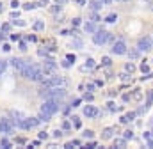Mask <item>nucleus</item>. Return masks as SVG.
<instances>
[{"label":"nucleus","mask_w":153,"mask_h":149,"mask_svg":"<svg viewBox=\"0 0 153 149\" xmlns=\"http://www.w3.org/2000/svg\"><path fill=\"white\" fill-rule=\"evenodd\" d=\"M73 25H80V18H75L73 20Z\"/></svg>","instance_id":"obj_52"},{"label":"nucleus","mask_w":153,"mask_h":149,"mask_svg":"<svg viewBox=\"0 0 153 149\" xmlns=\"http://www.w3.org/2000/svg\"><path fill=\"white\" fill-rule=\"evenodd\" d=\"M84 116H86L87 119H94V117L100 116V110H98L94 105H87V107H84Z\"/></svg>","instance_id":"obj_7"},{"label":"nucleus","mask_w":153,"mask_h":149,"mask_svg":"<svg viewBox=\"0 0 153 149\" xmlns=\"http://www.w3.org/2000/svg\"><path fill=\"white\" fill-rule=\"evenodd\" d=\"M82 44H84V43H82L80 39H73V43H71L73 48H82Z\"/></svg>","instance_id":"obj_30"},{"label":"nucleus","mask_w":153,"mask_h":149,"mask_svg":"<svg viewBox=\"0 0 153 149\" xmlns=\"http://www.w3.org/2000/svg\"><path fill=\"white\" fill-rule=\"evenodd\" d=\"M134 117H135V112H130V114H125L119 121H121L123 124H128V123H132V121H134Z\"/></svg>","instance_id":"obj_14"},{"label":"nucleus","mask_w":153,"mask_h":149,"mask_svg":"<svg viewBox=\"0 0 153 149\" xmlns=\"http://www.w3.org/2000/svg\"><path fill=\"white\" fill-rule=\"evenodd\" d=\"M0 76H2V71H0Z\"/></svg>","instance_id":"obj_60"},{"label":"nucleus","mask_w":153,"mask_h":149,"mask_svg":"<svg viewBox=\"0 0 153 149\" xmlns=\"http://www.w3.org/2000/svg\"><path fill=\"white\" fill-rule=\"evenodd\" d=\"M127 52H128V46H127V43H125L123 39H118V41L112 43L111 53H114V55H125Z\"/></svg>","instance_id":"obj_5"},{"label":"nucleus","mask_w":153,"mask_h":149,"mask_svg":"<svg viewBox=\"0 0 153 149\" xmlns=\"http://www.w3.org/2000/svg\"><path fill=\"white\" fill-rule=\"evenodd\" d=\"M125 146H127V139H125V137H121V139H114V148L123 149Z\"/></svg>","instance_id":"obj_16"},{"label":"nucleus","mask_w":153,"mask_h":149,"mask_svg":"<svg viewBox=\"0 0 153 149\" xmlns=\"http://www.w3.org/2000/svg\"><path fill=\"white\" fill-rule=\"evenodd\" d=\"M111 64H112L111 57H103V59H102V66H103V68H111Z\"/></svg>","instance_id":"obj_22"},{"label":"nucleus","mask_w":153,"mask_h":149,"mask_svg":"<svg viewBox=\"0 0 153 149\" xmlns=\"http://www.w3.org/2000/svg\"><path fill=\"white\" fill-rule=\"evenodd\" d=\"M127 53H128L130 60H137V59H139V55H141V50H139V48L135 46V48H130V50H128Z\"/></svg>","instance_id":"obj_13"},{"label":"nucleus","mask_w":153,"mask_h":149,"mask_svg":"<svg viewBox=\"0 0 153 149\" xmlns=\"http://www.w3.org/2000/svg\"><path fill=\"white\" fill-rule=\"evenodd\" d=\"M89 7H91V11H98V9L103 7V2L102 0H91L89 2Z\"/></svg>","instance_id":"obj_15"},{"label":"nucleus","mask_w":153,"mask_h":149,"mask_svg":"<svg viewBox=\"0 0 153 149\" xmlns=\"http://www.w3.org/2000/svg\"><path fill=\"white\" fill-rule=\"evenodd\" d=\"M55 68H57V64H55L53 59H45V62H43V69H45V73H50V71H53Z\"/></svg>","instance_id":"obj_9"},{"label":"nucleus","mask_w":153,"mask_h":149,"mask_svg":"<svg viewBox=\"0 0 153 149\" xmlns=\"http://www.w3.org/2000/svg\"><path fill=\"white\" fill-rule=\"evenodd\" d=\"M96 146H98V144H96V142H89V144H87V146H86V148H89V149H94V148H96Z\"/></svg>","instance_id":"obj_42"},{"label":"nucleus","mask_w":153,"mask_h":149,"mask_svg":"<svg viewBox=\"0 0 153 149\" xmlns=\"http://www.w3.org/2000/svg\"><path fill=\"white\" fill-rule=\"evenodd\" d=\"M84 98H86V101H93V92H87Z\"/></svg>","instance_id":"obj_41"},{"label":"nucleus","mask_w":153,"mask_h":149,"mask_svg":"<svg viewBox=\"0 0 153 149\" xmlns=\"http://www.w3.org/2000/svg\"><path fill=\"white\" fill-rule=\"evenodd\" d=\"M119 2H128V0H119Z\"/></svg>","instance_id":"obj_58"},{"label":"nucleus","mask_w":153,"mask_h":149,"mask_svg":"<svg viewBox=\"0 0 153 149\" xmlns=\"http://www.w3.org/2000/svg\"><path fill=\"white\" fill-rule=\"evenodd\" d=\"M5 68H7V60H0V71L2 73L5 71Z\"/></svg>","instance_id":"obj_35"},{"label":"nucleus","mask_w":153,"mask_h":149,"mask_svg":"<svg viewBox=\"0 0 153 149\" xmlns=\"http://www.w3.org/2000/svg\"><path fill=\"white\" fill-rule=\"evenodd\" d=\"M123 137H125L127 140H132V139H134V132H132V130H127V132L123 133Z\"/></svg>","instance_id":"obj_29"},{"label":"nucleus","mask_w":153,"mask_h":149,"mask_svg":"<svg viewBox=\"0 0 153 149\" xmlns=\"http://www.w3.org/2000/svg\"><path fill=\"white\" fill-rule=\"evenodd\" d=\"M0 146H2V148H5V149H9V148H11V142H9L7 139H2V140H0Z\"/></svg>","instance_id":"obj_31"},{"label":"nucleus","mask_w":153,"mask_h":149,"mask_svg":"<svg viewBox=\"0 0 153 149\" xmlns=\"http://www.w3.org/2000/svg\"><path fill=\"white\" fill-rule=\"evenodd\" d=\"M143 139H144V140H150V139H152V132H144Z\"/></svg>","instance_id":"obj_39"},{"label":"nucleus","mask_w":153,"mask_h":149,"mask_svg":"<svg viewBox=\"0 0 153 149\" xmlns=\"http://www.w3.org/2000/svg\"><path fill=\"white\" fill-rule=\"evenodd\" d=\"M14 123L11 119H0V132L2 133H12Z\"/></svg>","instance_id":"obj_8"},{"label":"nucleus","mask_w":153,"mask_h":149,"mask_svg":"<svg viewBox=\"0 0 153 149\" xmlns=\"http://www.w3.org/2000/svg\"><path fill=\"white\" fill-rule=\"evenodd\" d=\"M141 71H143V73H150V68H148V64H144V62H143V64H141Z\"/></svg>","instance_id":"obj_33"},{"label":"nucleus","mask_w":153,"mask_h":149,"mask_svg":"<svg viewBox=\"0 0 153 149\" xmlns=\"http://www.w3.org/2000/svg\"><path fill=\"white\" fill-rule=\"evenodd\" d=\"M48 2H50V0H41V2L37 4V5H41V7H45V5H48Z\"/></svg>","instance_id":"obj_45"},{"label":"nucleus","mask_w":153,"mask_h":149,"mask_svg":"<svg viewBox=\"0 0 153 149\" xmlns=\"http://www.w3.org/2000/svg\"><path fill=\"white\" fill-rule=\"evenodd\" d=\"M71 123H73V126H75V128H80V126H82L80 117H77V116H73V117H71Z\"/></svg>","instance_id":"obj_23"},{"label":"nucleus","mask_w":153,"mask_h":149,"mask_svg":"<svg viewBox=\"0 0 153 149\" xmlns=\"http://www.w3.org/2000/svg\"><path fill=\"white\" fill-rule=\"evenodd\" d=\"M62 68H66V69H68V68H71V62H70L68 59H66V60H62Z\"/></svg>","instance_id":"obj_37"},{"label":"nucleus","mask_w":153,"mask_h":149,"mask_svg":"<svg viewBox=\"0 0 153 149\" xmlns=\"http://www.w3.org/2000/svg\"><path fill=\"white\" fill-rule=\"evenodd\" d=\"M119 76H121V80H123V82H128V80H130V75H128V71H125V73H121Z\"/></svg>","instance_id":"obj_32"},{"label":"nucleus","mask_w":153,"mask_h":149,"mask_svg":"<svg viewBox=\"0 0 153 149\" xmlns=\"http://www.w3.org/2000/svg\"><path fill=\"white\" fill-rule=\"evenodd\" d=\"M45 28V23L41 21V20H37L36 23H34V30H43Z\"/></svg>","instance_id":"obj_25"},{"label":"nucleus","mask_w":153,"mask_h":149,"mask_svg":"<svg viewBox=\"0 0 153 149\" xmlns=\"http://www.w3.org/2000/svg\"><path fill=\"white\" fill-rule=\"evenodd\" d=\"M134 98L135 100H141V92H134Z\"/></svg>","instance_id":"obj_54"},{"label":"nucleus","mask_w":153,"mask_h":149,"mask_svg":"<svg viewBox=\"0 0 153 149\" xmlns=\"http://www.w3.org/2000/svg\"><path fill=\"white\" fill-rule=\"evenodd\" d=\"M109 110L114 112V110H116V105H114V103H109Z\"/></svg>","instance_id":"obj_49"},{"label":"nucleus","mask_w":153,"mask_h":149,"mask_svg":"<svg viewBox=\"0 0 153 149\" xmlns=\"http://www.w3.org/2000/svg\"><path fill=\"white\" fill-rule=\"evenodd\" d=\"M55 4H59V5H64V4H66V0H55Z\"/></svg>","instance_id":"obj_55"},{"label":"nucleus","mask_w":153,"mask_h":149,"mask_svg":"<svg viewBox=\"0 0 153 149\" xmlns=\"http://www.w3.org/2000/svg\"><path fill=\"white\" fill-rule=\"evenodd\" d=\"M0 12H2V4H0Z\"/></svg>","instance_id":"obj_57"},{"label":"nucleus","mask_w":153,"mask_h":149,"mask_svg":"<svg viewBox=\"0 0 153 149\" xmlns=\"http://www.w3.org/2000/svg\"><path fill=\"white\" fill-rule=\"evenodd\" d=\"M36 7H37V4H30V2H29V4H23V9H25V11H32V9H36Z\"/></svg>","instance_id":"obj_28"},{"label":"nucleus","mask_w":153,"mask_h":149,"mask_svg":"<svg viewBox=\"0 0 153 149\" xmlns=\"http://www.w3.org/2000/svg\"><path fill=\"white\" fill-rule=\"evenodd\" d=\"M41 84L45 85V87H64V84H66V80L62 78V76H48V78H43L41 80Z\"/></svg>","instance_id":"obj_3"},{"label":"nucleus","mask_w":153,"mask_h":149,"mask_svg":"<svg viewBox=\"0 0 153 149\" xmlns=\"http://www.w3.org/2000/svg\"><path fill=\"white\" fill-rule=\"evenodd\" d=\"M62 128H64V130H70V128H71V124L66 121V123H62Z\"/></svg>","instance_id":"obj_44"},{"label":"nucleus","mask_w":153,"mask_h":149,"mask_svg":"<svg viewBox=\"0 0 153 149\" xmlns=\"http://www.w3.org/2000/svg\"><path fill=\"white\" fill-rule=\"evenodd\" d=\"M137 48H139L141 52H150V50L153 48V39L152 37H148V36L139 37V41H137Z\"/></svg>","instance_id":"obj_6"},{"label":"nucleus","mask_w":153,"mask_h":149,"mask_svg":"<svg viewBox=\"0 0 153 149\" xmlns=\"http://www.w3.org/2000/svg\"><path fill=\"white\" fill-rule=\"evenodd\" d=\"M66 59H68V60H70V62H75V55H71V53H70V55H68V57H66Z\"/></svg>","instance_id":"obj_47"},{"label":"nucleus","mask_w":153,"mask_h":149,"mask_svg":"<svg viewBox=\"0 0 153 149\" xmlns=\"http://www.w3.org/2000/svg\"><path fill=\"white\" fill-rule=\"evenodd\" d=\"M82 137H84V139H93V137H94V132H91V130H84Z\"/></svg>","instance_id":"obj_27"},{"label":"nucleus","mask_w":153,"mask_h":149,"mask_svg":"<svg viewBox=\"0 0 153 149\" xmlns=\"http://www.w3.org/2000/svg\"><path fill=\"white\" fill-rule=\"evenodd\" d=\"M80 101H82V100H75V101L71 103V107H78V105H80Z\"/></svg>","instance_id":"obj_48"},{"label":"nucleus","mask_w":153,"mask_h":149,"mask_svg":"<svg viewBox=\"0 0 153 149\" xmlns=\"http://www.w3.org/2000/svg\"><path fill=\"white\" fill-rule=\"evenodd\" d=\"M53 137H55V139H61V137H62V132H61V130H55V132H53Z\"/></svg>","instance_id":"obj_38"},{"label":"nucleus","mask_w":153,"mask_h":149,"mask_svg":"<svg viewBox=\"0 0 153 149\" xmlns=\"http://www.w3.org/2000/svg\"><path fill=\"white\" fill-rule=\"evenodd\" d=\"M37 53H39V55H41V57H46V50H39V52H37Z\"/></svg>","instance_id":"obj_51"},{"label":"nucleus","mask_w":153,"mask_h":149,"mask_svg":"<svg viewBox=\"0 0 153 149\" xmlns=\"http://www.w3.org/2000/svg\"><path fill=\"white\" fill-rule=\"evenodd\" d=\"M27 39H29V41H32V43H34V41H36V39H37V37H36V36H29V37H27Z\"/></svg>","instance_id":"obj_53"},{"label":"nucleus","mask_w":153,"mask_h":149,"mask_svg":"<svg viewBox=\"0 0 153 149\" xmlns=\"http://www.w3.org/2000/svg\"><path fill=\"white\" fill-rule=\"evenodd\" d=\"M37 137H39V140H46L48 133H46V132H39V135H37Z\"/></svg>","instance_id":"obj_34"},{"label":"nucleus","mask_w":153,"mask_h":149,"mask_svg":"<svg viewBox=\"0 0 153 149\" xmlns=\"http://www.w3.org/2000/svg\"><path fill=\"white\" fill-rule=\"evenodd\" d=\"M18 5H20V4H18V0H12V2H11V7H12V9H16Z\"/></svg>","instance_id":"obj_43"},{"label":"nucleus","mask_w":153,"mask_h":149,"mask_svg":"<svg viewBox=\"0 0 153 149\" xmlns=\"http://www.w3.org/2000/svg\"><path fill=\"white\" fill-rule=\"evenodd\" d=\"M39 119H41V123H43V121L46 123V121H50V119H52V114H48V112H43V110H41V112H39Z\"/></svg>","instance_id":"obj_20"},{"label":"nucleus","mask_w":153,"mask_h":149,"mask_svg":"<svg viewBox=\"0 0 153 149\" xmlns=\"http://www.w3.org/2000/svg\"><path fill=\"white\" fill-rule=\"evenodd\" d=\"M114 133H116V128H111V126H109V128H105V130L102 132V139H103V140H109V139L114 137Z\"/></svg>","instance_id":"obj_11"},{"label":"nucleus","mask_w":153,"mask_h":149,"mask_svg":"<svg viewBox=\"0 0 153 149\" xmlns=\"http://www.w3.org/2000/svg\"><path fill=\"white\" fill-rule=\"evenodd\" d=\"M91 20H93V21H94V23H96V21H100V16H98V14H96V11H94V12H93V14H91Z\"/></svg>","instance_id":"obj_36"},{"label":"nucleus","mask_w":153,"mask_h":149,"mask_svg":"<svg viewBox=\"0 0 153 149\" xmlns=\"http://www.w3.org/2000/svg\"><path fill=\"white\" fill-rule=\"evenodd\" d=\"M102 2H103V5H109V4H112L114 0H102Z\"/></svg>","instance_id":"obj_56"},{"label":"nucleus","mask_w":153,"mask_h":149,"mask_svg":"<svg viewBox=\"0 0 153 149\" xmlns=\"http://www.w3.org/2000/svg\"><path fill=\"white\" fill-rule=\"evenodd\" d=\"M153 103V91H148V94H146V107H150Z\"/></svg>","instance_id":"obj_24"},{"label":"nucleus","mask_w":153,"mask_h":149,"mask_svg":"<svg viewBox=\"0 0 153 149\" xmlns=\"http://www.w3.org/2000/svg\"><path fill=\"white\" fill-rule=\"evenodd\" d=\"M73 148V142H68V144H64V149H71Z\"/></svg>","instance_id":"obj_50"},{"label":"nucleus","mask_w":153,"mask_h":149,"mask_svg":"<svg viewBox=\"0 0 153 149\" xmlns=\"http://www.w3.org/2000/svg\"><path fill=\"white\" fill-rule=\"evenodd\" d=\"M91 68H94V60H93V59H87V60H86V66H82V71L91 69Z\"/></svg>","instance_id":"obj_21"},{"label":"nucleus","mask_w":153,"mask_h":149,"mask_svg":"<svg viewBox=\"0 0 153 149\" xmlns=\"http://www.w3.org/2000/svg\"><path fill=\"white\" fill-rule=\"evenodd\" d=\"M152 139H153V132H152Z\"/></svg>","instance_id":"obj_59"},{"label":"nucleus","mask_w":153,"mask_h":149,"mask_svg":"<svg viewBox=\"0 0 153 149\" xmlns=\"http://www.w3.org/2000/svg\"><path fill=\"white\" fill-rule=\"evenodd\" d=\"M11 64H12V68H14L16 71H21V69L25 68V64H27V62H25V60H21V59H12V60H11Z\"/></svg>","instance_id":"obj_12"},{"label":"nucleus","mask_w":153,"mask_h":149,"mask_svg":"<svg viewBox=\"0 0 153 149\" xmlns=\"http://www.w3.org/2000/svg\"><path fill=\"white\" fill-rule=\"evenodd\" d=\"M21 73V76L23 78H27V80H34V82H41L43 78H45V69L39 66V64H25V68L20 71Z\"/></svg>","instance_id":"obj_1"},{"label":"nucleus","mask_w":153,"mask_h":149,"mask_svg":"<svg viewBox=\"0 0 153 149\" xmlns=\"http://www.w3.org/2000/svg\"><path fill=\"white\" fill-rule=\"evenodd\" d=\"M109 37H111V32L98 28V30L93 34V43H94L96 46H103V44H107V43H109Z\"/></svg>","instance_id":"obj_2"},{"label":"nucleus","mask_w":153,"mask_h":149,"mask_svg":"<svg viewBox=\"0 0 153 149\" xmlns=\"http://www.w3.org/2000/svg\"><path fill=\"white\" fill-rule=\"evenodd\" d=\"M41 110H43V112H48V114L53 116V114L59 110V101L53 100V98H48V100H45V103L41 105Z\"/></svg>","instance_id":"obj_4"},{"label":"nucleus","mask_w":153,"mask_h":149,"mask_svg":"<svg viewBox=\"0 0 153 149\" xmlns=\"http://www.w3.org/2000/svg\"><path fill=\"white\" fill-rule=\"evenodd\" d=\"M96 30H98V28H96V23H94L93 20L84 23V32H86V34H94Z\"/></svg>","instance_id":"obj_10"},{"label":"nucleus","mask_w":153,"mask_h":149,"mask_svg":"<svg viewBox=\"0 0 153 149\" xmlns=\"http://www.w3.org/2000/svg\"><path fill=\"white\" fill-rule=\"evenodd\" d=\"M27 121H29V126H30V128H36V126L41 123L39 117H27Z\"/></svg>","instance_id":"obj_17"},{"label":"nucleus","mask_w":153,"mask_h":149,"mask_svg":"<svg viewBox=\"0 0 153 149\" xmlns=\"http://www.w3.org/2000/svg\"><path fill=\"white\" fill-rule=\"evenodd\" d=\"M86 89H87V92H93V91H94V84H87Z\"/></svg>","instance_id":"obj_40"},{"label":"nucleus","mask_w":153,"mask_h":149,"mask_svg":"<svg viewBox=\"0 0 153 149\" xmlns=\"http://www.w3.org/2000/svg\"><path fill=\"white\" fill-rule=\"evenodd\" d=\"M20 50H27V43L21 41V43H20Z\"/></svg>","instance_id":"obj_46"},{"label":"nucleus","mask_w":153,"mask_h":149,"mask_svg":"<svg viewBox=\"0 0 153 149\" xmlns=\"http://www.w3.org/2000/svg\"><path fill=\"white\" fill-rule=\"evenodd\" d=\"M125 71H128V73H130V75H132V73H134V71H135V64H134V62H132V60H128V62H127V64H125Z\"/></svg>","instance_id":"obj_19"},{"label":"nucleus","mask_w":153,"mask_h":149,"mask_svg":"<svg viewBox=\"0 0 153 149\" xmlns=\"http://www.w3.org/2000/svg\"><path fill=\"white\" fill-rule=\"evenodd\" d=\"M105 21H107V23H116V21H118V14H116V12L107 14V16H105Z\"/></svg>","instance_id":"obj_18"},{"label":"nucleus","mask_w":153,"mask_h":149,"mask_svg":"<svg viewBox=\"0 0 153 149\" xmlns=\"http://www.w3.org/2000/svg\"><path fill=\"white\" fill-rule=\"evenodd\" d=\"M9 30H11V23H4L0 27V32H4V34H9Z\"/></svg>","instance_id":"obj_26"}]
</instances>
